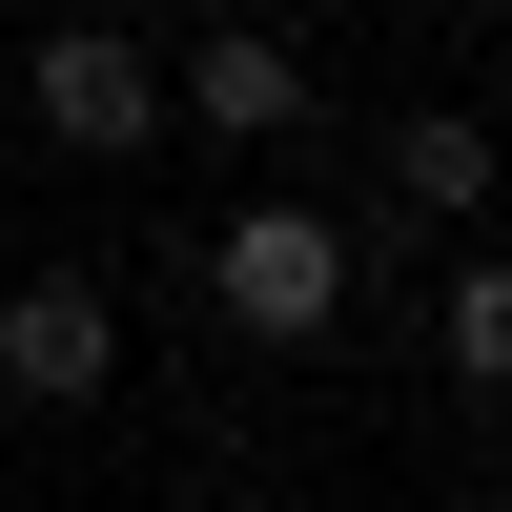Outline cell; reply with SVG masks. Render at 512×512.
I'll list each match as a JSON object with an SVG mask.
<instances>
[{
	"instance_id": "5",
	"label": "cell",
	"mask_w": 512,
	"mask_h": 512,
	"mask_svg": "<svg viewBox=\"0 0 512 512\" xmlns=\"http://www.w3.org/2000/svg\"><path fill=\"white\" fill-rule=\"evenodd\" d=\"M492 185H512V164H492V123H472V103H410V123H390V205H431V226H472Z\"/></svg>"
},
{
	"instance_id": "7",
	"label": "cell",
	"mask_w": 512,
	"mask_h": 512,
	"mask_svg": "<svg viewBox=\"0 0 512 512\" xmlns=\"http://www.w3.org/2000/svg\"><path fill=\"white\" fill-rule=\"evenodd\" d=\"M103 21H164V0H103Z\"/></svg>"
},
{
	"instance_id": "6",
	"label": "cell",
	"mask_w": 512,
	"mask_h": 512,
	"mask_svg": "<svg viewBox=\"0 0 512 512\" xmlns=\"http://www.w3.org/2000/svg\"><path fill=\"white\" fill-rule=\"evenodd\" d=\"M431 349H451V390H512V246H472V267H451Z\"/></svg>"
},
{
	"instance_id": "1",
	"label": "cell",
	"mask_w": 512,
	"mask_h": 512,
	"mask_svg": "<svg viewBox=\"0 0 512 512\" xmlns=\"http://www.w3.org/2000/svg\"><path fill=\"white\" fill-rule=\"evenodd\" d=\"M205 308H226L246 349H328V328H349V226H328V205H226V226H205Z\"/></svg>"
},
{
	"instance_id": "2",
	"label": "cell",
	"mask_w": 512,
	"mask_h": 512,
	"mask_svg": "<svg viewBox=\"0 0 512 512\" xmlns=\"http://www.w3.org/2000/svg\"><path fill=\"white\" fill-rule=\"evenodd\" d=\"M21 123H41V144H82V164H144V144H164V41L82 0L62 41H21Z\"/></svg>"
},
{
	"instance_id": "4",
	"label": "cell",
	"mask_w": 512,
	"mask_h": 512,
	"mask_svg": "<svg viewBox=\"0 0 512 512\" xmlns=\"http://www.w3.org/2000/svg\"><path fill=\"white\" fill-rule=\"evenodd\" d=\"M164 123H205V144H287V123H308V41H287V21H205L185 62H164Z\"/></svg>"
},
{
	"instance_id": "3",
	"label": "cell",
	"mask_w": 512,
	"mask_h": 512,
	"mask_svg": "<svg viewBox=\"0 0 512 512\" xmlns=\"http://www.w3.org/2000/svg\"><path fill=\"white\" fill-rule=\"evenodd\" d=\"M0 390H21V410H103V390H123L103 267H21V287H0Z\"/></svg>"
}]
</instances>
